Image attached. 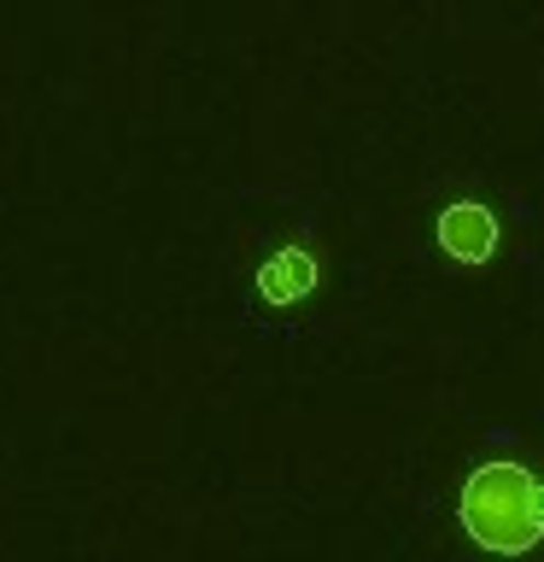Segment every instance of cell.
Masks as SVG:
<instances>
[{
	"label": "cell",
	"instance_id": "cell-3",
	"mask_svg": "<svg viewBox=\"0 0 544 562\" xmlns=\"http://www.w3.org/2000/svg\"><path fill=\"white\" fill-rule=\"evenodd\" d=\"M316 258L305 252V246H281V252L258 270V293H263V305H298V299H310L316 293Z\"/></svg>",
	"mask_w": 544,
	"mask_h": 562
},
{
	"label": "cell",
	"instance_id": "cell-1",
	"mask_svg": "<svg viewBox=\"0 0 544 562\" xmlns=\"http://www.w3.org/2000/svg\"><path fill=\"white\" fill-rule=\"evenodd\" d=\"M456 521L480 544L486 557H526L544 544V481L521 463H491L468 469L463 492H456Z\"/></svg>",
	"mask_w": 544,
	"mask_h": 562
},
{
	"label": "cell",
	"instance_id": "cell-2",
	"mask_svg": "<svg viewBox=\"0 0 544 562\" xmlns=\"http://www.w3.org/2000/svg\"><path fill=\"white\" fill-rule=\"evenodd\" d=\"M439 246L456 258V263H486L498 252V217L480 205V200H456L439 211Z\"/></svg>",
	"mask_w": 544,
	"mask_h": 562
}]
</instances>
